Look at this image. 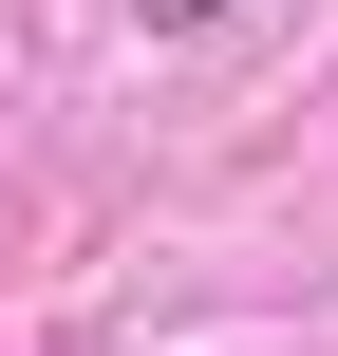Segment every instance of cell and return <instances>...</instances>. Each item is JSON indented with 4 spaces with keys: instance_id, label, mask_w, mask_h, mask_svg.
<instances>
[{
    "instance_id": "obj_1",
    "label": "cell",
    "mask_w": 338,
    "mask_h": 356,
    "mask_svg": "<svg viewBox=\"0 0 338 356\" xmlns=\"http://www.w3.org/2000/svg\"><path fill=\"white\" fill-rule=\"evenodd\" d=\"M132 19H169V38H188V19H245V0H132Z\"/></svg>"
}]
</instances>
